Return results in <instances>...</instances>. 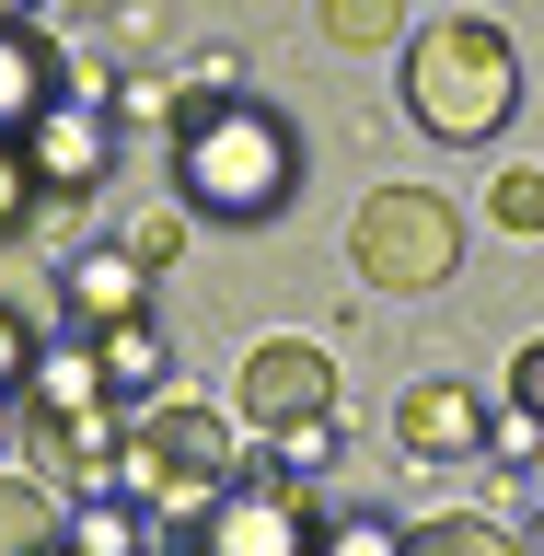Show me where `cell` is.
<instances>
[{
	"label": "cell",
	"instance_id": "27",
	"mask_svg": "<svg viewBox=\"0 0 544 556\" xmlns=\"http://www.w3.org/2000/svg\"><path fill=\"white\" fill-rule=\"evenodd\" d=\"M521 556H544V510H533V533H521Z\"/></svg>",
	"mask_w": 544,
	"mask_h": 556
},
{
	"label": "cell",
	"instance_id": "21",
	"mask_svg": "<svg viewBox=\"0 0 544 556\" xmlns=\"http://www.w3.org/2000/svg\"><path fill=\"white\" fill-rule=\"evenodd\" d=\"M35 348H47V325H24V313H0V394H24Z\"/></svg>",
	"mask_w": 544,
	"mask_h": 556
},
{
	"label": "cell",
	"instance_id": "20",
	"mask_svg": "<svg viewBox=\"0 0 544 556\" xmlns=\"http://www.w3.org/2000/svg\"><path fill=\"white\" fill-rule=\"evenodd\" d=\"M313 556H406V533L359 510V521H325V545H313Z\"/></svg>",
	"mask_w": 544,
	"mask_h": 556
},
{
	"label": "cell",
	"instance_id": "18",
	"mask_svg": "<svg viewBox=\"0 0 544 556\" xmlns=\"http://www.w3.org/2000/svg\"><path fill=\"white\" fill-rule=\"evenodd\" d=\"M486 208H498V232H544V174H533V163H510Z\"/></svg>",
	"mask_w": 544,
	"mask_h": 556
},
{
	"label": "cell",
	"instance_id": "4",
	"mask_svg": "<svg viewBox=\"0 0 544 556\" xmlns=\"http://www.w3.org/2000/svg\"><path fill=\"white\" fill-rule=\"evenodd\" d=\"M347 267L371 290H452L464 267V208L441 186H371L359 220H347Z\"/></svg>",
	"mask_w": 544,
	"mask_h": 556
},
{
	"label": "cell",
	"instance_id": "10",
	"mask_svg": "<svg viewBox=\"0 0 544 556\" xmlns=\"http://www.w3.org/2000/svg\"><path fill=\"white\" fill-rule=\"evenodd\" d=\"M12 406H24V429H59V417H93V406H116V382H104L93 337H47Z\"/></svg>",
	"mask_w": 544,
	"mask_h": 556
},
{
	"label": "cell",
	"instance_id": "3",
	"mask_svg": "<svg viewBox=\"0 0 544 556\" xmlns=\"http://www.w3.org/2000/svg\"><path fill=\"white\" fill-rule=\"evenodd\" d=\"M116 486H128L139 510H186L198 521L220 486H232V429L208 406H186V394H151V406H128V464H116Z\"/></svg>",
	"mask_w": 544,
	"mask_h": 556
},
{
	"label": "cell",
	"instance_id": "6",
	"mask_svg": "<svg viewBox=\"0 0 544 556\" xmlns=\"http://www.w3.org/2000/svg\"><path fill=\"white\" fill-rule=\"evenodd\" d=\"M232 406H243V429L290 441V429H313V417H337V359H325L313 337H267V348H243Z\"/></svg>",
	"mask_w": 544,
	"mask_h": 556
},
{
	"label": "cell",
	"instance_id": "9",
	"mask_svg": "<svg viewBox=\"0 0 544 556\" xmlns=\"http://www.w3.org/2000/svg\"><path fill=\"white\" fill-rule=\"evenodd\" d=\"M69 81L81 70H69V47L47 24H0V139H24L47 104H69Z\"/></svg>",
	"mask_w": 544,
	"mask_h": 556
},
{
	"label": "cell",
	"instance_id": "26",
	"mask_svg": "<svg viewBox=\"0 0 544 556\" xmlns=\"http://www.w3.org/2000/svg\"><path fill=\"white\" fill-rule=\"evenodd\" d=\"M0 24H35V0H0Z\"/></svg>",
	"mask_w": 544,
	"mask_h": 556
},
{
	"label": "cell",
	"instance_id": "24",
	"mask_svg": "<svg viewBox=\"0 0 544 556\" xmlns=\"http://www.w3.org/2000/svg\"><path fill=\"white\" fill-rule=\"evenodd\" d=\"M325 452H337V417H313V429H290V441H278V476H313Z\"/></svg>",
	"mask_w": 544,
	"mask_h": 556
},
{
	"label": "cell",
	"instance_id": "22",
	"mask_svg": "<svg viewBox=\"0 0 544 556\" xmlns=\"http://www.w3.org/2000/svg\"><path fill=\"white\" fill-rule=\"evenodd\" d=\"M24 220H35V174H24V151L0 139V232H24Z\"/></svg>",
	"mask_w": 544,
	"mask_h": 556
},
{
	"label": "cell",
	"instance_id": "8",
	"mask_svg": "<svg viewBox=\"0 0 544 556\" xmlns=\"http://www.w3.org/2000/svg\"><path fill=\"white\" fill-rule=\"evenodd\" d=\"M139 313H151V267H139L128 243L59 267V325H69V337H116V325H139Z\"/></svg>",
	"mask_w": 544,
	"mask_h": 556
},
{
	"label": "cell",
	"instance_id": "29",
	"mask_svg": "<svg viewBox=\"0 0 544 556\" xmlns=\"http://www.w3.org/2000/svg\"><path fill=\"white\" fill-rule=\"evenodd\" d=\"M151 556H174V545H151Z\"/></svg>",
	"mask_w": 544,
	"mask_h": 556
},
{
	"label": "cell",
	"instance_id": "19",
	"mask_svg": "<svg viewBox=\"0 0 544 556\" xmlns=\"http://www.w3.org/2000/svg\"><path fill=\"white\" fill-rule=\"evenodd\" d=\"M186 232H198V220H186V208H139V232H128V255H139V267H174V255H186Z\"/></svg>",
	"mask_w": 544,
	"mask_h": 556
},
{
	"label": "cell",
	"instance_id": "2",
	"mask_svg": "<svg viewBox=\"0 0 544 556\" xmlns=\"http://www.w3.org/2000/svg\"><path fill=\"white\" fill-rule=\"evenodd\" d=\"M521 104V47L486 12H441V24L406 35V116L452 151H486Z\"/></svg>",
	"mask_w": 544,
	"mask_h": 556
},
{
	"label": "cell",
	"instance_id": "13",
	"mask_svg": "<svg viewBox=\"0 0 544 556\" xmlns=\"http://www.w3.org/2000/svg\"><path fill=\"white\" fill-rule=\"evenodd\" d=\"M69 556H151V510H139L128 486L69 498Z\"/></svg>",
	"mask_w": 544,
	"mask_h": 556
},
{
	"label": "cell",
	"instance_id": "12",
	"mask_svg": "<svg viewBox=\"0 0 544 556\" xmlns=\"http://www.w3.org/2000/svg\"><path fill=\"white\" fill-rule=\"evenodd\" d=\"M69 545V498L47 476H0V556H59Z\"/></svg>",
	"mask_w": 544,
	"mask_h": 556
},
{
	"label": "cell",
	"instance_id": "23",
	"mask_svg": "<svg viewBox=\"0 0 544 556\" xmlns=\"http://www.w3.org/2000/svg\"><path fill=\"white\" fill-rule=\"evenodd\" d=\"M510 417H533V429H544V337L510 359Z\"/></svg>",
	"mask_w": 544,
	"mask_h": 556
},
{
	"label": "cell",
	"instance_id": "11",
	"mask_svg": "<svg viewBox=\"0 0 544 556\" xmlns=\"http://www.w3.org/2000/svg\"><path fill=\"white\" fill-rule=\"evenodd\" d=\"M394 441L417 452V464H452V452H486V406L476 394H464V382H406V394H394Z\"/></svg>",
	"mask_w": 544,
	"mask_h": 556
},
{
	"label": "cell",
	"instance_id": "25",
	"mask_svg": "<svg viewBox=\"0 0 544 556\" xmlns=\"http://www.w3.org/2000/svg\"><path fill=\"white\" fill-rule=\"evenodd\" d=\"M12 429H24V406H12V394H0V441H12Z\"/></svg>",
	"mask_w": 544,
	"mask_h": 556
},
{
	"label": "cell",
	"instance_id": "14",
	"mask_svg": "<svg viewBox=\"0 0 544 556\" xmlns=\"http://www.w3.org/2000/svg\"><path fill=\"white\" fill-rule=\"evenodd\" d=\"M93 359H104V382H116V406H151V394H163V337H151V313L116 325V337H93Z\"/></svg>",
	"mask_w": 544,
	"mask_h": 556
},
{
	"label": "cell",
	"instance_id": "1",
	"mask_svg": "<svg viewBox=\"0 0 544 556\" xmlns=\"http://www.w3.org/2000/svg\"><path fill=\"white\" fill-rule=\"evenodd\" d=\"M302 198V128L255 93H208L186 104L174 128V208L186 220H220V232H255Z\"/></svg>",
	"mask_w": 544,
	"mask_h": 556
},
{
	"label": "cell",
	"instance_id": "7",
	"mask_svg": "<svg viewBox=\"0 0 544 556\" xmlns=\"http://www.w3.org/2000/svg\"><path fill=\"white\" fill-rule=\"evenodd\" d=\"M12 151H24V174H35V198H93L104 186V163H116V128H104V104H47V116H35L24 139H12Z\"/></svg>",
	"mask_w": 544,
	"mask_h": 556
},
{
	"label": "cell",
	"instance_id": "5",
	"mask_svg": "<svg viewBox=\"0 0 544 556\" xmlns=\"http://www.w3.org/2000/svg\"><path fill=\"white\" fill-rule=\"evenodd\" d=\"M313 545H325L313 486H302V476H278V464L232 476L198 521H186V556H313Z\"/></svg>",
	"mask_w": 544,
	"mask_h": 556
},
{
	"label": "cell",
	"instance_id": "28",
	"mask_svg": "<svg viewBox=\"0 0 544 556\" xmlns=\"http://www.w3.org/2000/svg\"><path fill=\"white\" fill-rule=\"evenodd\" d=\"M533 486H544V452H533Z\"/></svg>",
	"mask_w": 544,
	"mask_h": 556
},
{
	"label": "cell",
	"instance_id": "17",
	"mask_svg": "<svg viewBox=\"0 0 544 556\" xmlns=\"http://www.w3.org/2000/svg\"><path fill=\"white\" fill-rule=\"evenodd\" d=\"M0 313H24V325H59V267H35L12 232H0Z\"/></svg>",
	"mask_w": 544,
	"mask_h": 556
},
{
	"label": "cell",
	"instance_id": "16",
	"mask_svg": "<svg viewBox=\"0 0 544 556\" xmlns=\"http://www.w3.org/2000/svg\"><path fill=\"white\" fill-rule=\"evenodd\" d=\"M313 24H325V47L359 59V47H394V35H406V0H325Z\"/></svg>",
	"mask_w": 544,
	"mask_h": 556
},
{
	"label": "cell",
	"instance_id": "15",
	"mask_svg": "<svg viewBox=\"0 0 544 556\" xmlns=\"http://www.w3.org/2000/svg\"><path fill=\"white\" fill-rule=\"evenodd\" d=\"M406 556H521V533H498V521H476V510H441V521L406 533Z\"/></svg>",
	"mask_w": 544,
	"mask_h": 556
}]
</instances>
